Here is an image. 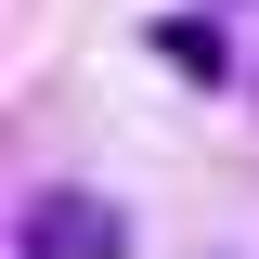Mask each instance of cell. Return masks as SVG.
I'll list each match as a JSON object with an SVG mask.
<instances>
[{"mask_svg": "<svg viewBox=\"0 0 259 259\" xmlns=\"http://www.w3.org/2000/svg\"><path fill=\"white\" fill-rule=\"evenodd\" d=\"M13 259H130V221L104 207V194L52 182V194H26V221H13Z\"/></svg>", "mask_w": 259, "mask_h": 259, "instance_id": "1", "label": "cell"}, {"mask_svg": "<svg viewBox=\"0 0 259 259\" xmlns=\"http://www.w3.org/2000/svg\"><path fill=\"white\" fill-rule=\"evenodd\" d=\"M168 65H182V78H233V52H221V26H168Z\"/></svg>", "mask_w": 259, "mask_h": 259, "instance_id": "2", "label": "cell"}]
</instances>
